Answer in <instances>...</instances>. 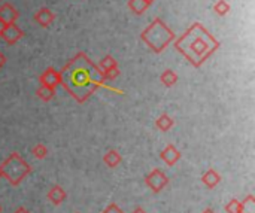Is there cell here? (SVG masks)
Masks as SVG:
<instances>
[{"mask_svg": "<svg viewBox=\"0 0 255 213\" xmlns=\"http://www.w3.org/2000/svg\"><path fill=\"white\" fill-rule=\"evenodd\" d=\"M15 213H30V212H28L25 208H19V209H16V211H15Z\"/></svg>", "mask_w": 255, "mask_h": 213, "instance_id": "484cf974", "label": "cell"}, {"mask_svg": "<svg viewBox=\"0 0 255 213\" xmlns=\"http://www.w3.org/2000/svg\"><path fill=\"white\" fill-rule=\"evenodd\" d=\"M175 31L169 28V25L161 18H154L151 24L140 33L142 42L155 54L163 52L173 40H175Z\"/></svg>", "mask_w": 255, "mask_h": 213, "instance_id": "3957f363", "label": "cell"}, {"mask_svg": "<svg viewBox=\"0 0 255 213\" xmlns=\"http://www.w3.org/2000/svg\"><path fill=\"white\" fill-rule=\"evenodd\" d=\"M18 18H19V12L13 4H10V3H1L0 4V19L3 24L16 22Z\"/></svg>", "mask_w": 255, "mask_h": 213, "instance_id": "30bf717a", "label": "cell"}, {"mask_svg": "<svg viewBox=\"0 0 255 213\" xmlns=\"http://www.w3.org/2000/svg\"><path fill=\"white\" fill-rule=\"evenodd\" d=\"M178 81H179V76L176 75V72H173V70H170V69H166V70L160 75V82H161L164 87H167V88L176 85Z\"/></svg>", "mask_w": 255, "mask_h": 213, "instance_id": "9a60e30c", "label": "cell"}, {"mask_svg": "<svg viewBox=\"0 0 255 213\" xmlns=\"http://www.w3.org/2000/svg\"><path fill=\"white\" fill-rule=\"evenodd\" d=\"M203 213H215V212H214L212 209H206V211H205V212H203Z\"/></svg>", "mask_w": 255, "mask_h": 213, "instance_id": "83f0119b", "label": "cell"}, {"mask_svg": "<svg viewBox=\"0 0 255 213\" xmlns=\"http://www.w3.org/2000/svg\"><path fill=\"white\" fill-rule=\"evenodd\" d=\"M1 27H3V22H1V19H0V31H1Z\"/></svg>", "mask_w": 255, "mask_h": 213, "instance_id": "f546056e", "label": "cell"}, {"mask_svg": "<svg viewBox=\"0 0 255 213\" xmlns=\"http://www.w3.org/2000/svg\"><path fill=\"white\" fill-rule=\"evenodd\" d=\"M39 84L55 90L60 85V72H57L54 67H46L39 76Z\"/></svg>", "mask_w": 255, "mask_h": 213, "instance_id": "52a82bcc", "label": "cell"}, {"mask_svg": "<svg viewBox=\"0 0 255 213\" xmlns=\"http://www.w3.org/2000/svg\"><path fill=\"white\" fill-rule=\"evenodd\" d=\"M36 96L42 100V102H51L55 96V90L54 88H49V87H43L40 85L36 91Z\"/></svg>", "mask_w": 255, "mask_h": 213, "instance_id": "ac0fdd59", "label": "cell"}, {"mask_svg": "<svg viewBox=\"0 0 255 213\" xmlns=\"http://www.w3.org/2000/svg\"><path fill=\"white\" fill-rule=\"evenodd\" d=\"M175 125V121L173 118L169 115V113H161L157 119H155V127L163 131V133H167L172 127Z\"/></svg>", "mask_w": 255, "mask_h": 213, "instance_id": "5bb4252c", "label": "cell"}, {"mask_svg": "<svg viewBox=\"0 0 255 213\" xmlns=\"http://www.w3.org/2000/svg\"><path fill=\"white\" fill-rule=\"evenodd\" d=\"M103 163H105L108 167L115 169V167H118V166L123 163V157H121V154H120L118 151L111 149V151H108V152L103 155Z\"/></svg>", "mask_w": 255, "mask_h": 213, "instance_id": "4fadbf2b", "label": "cell"}, {"mask_svg": "<svg viewBox=\"0 0 255 213\" xmlns=\"http://www.w3.org/2000/svg\"><path fill=\"white\" fill-rule=\"evenodd\" d=\"M226 212L227 213H244V206H242V203L239 202V200H236V199H233V200H230L227 205H226Z\"/></svg>", "mask_w": 255, "mask_h": 213, "instance_id": "44dd1931", "label": "cell"}, {"mask_svg": "<svg viewBox=\"0 0 255 213\" xmlns=\"http://www.w3.org/2000/svg\"><path fill=\"white\" fill-rule=\"evenodd\" d=\"M33 19L37 25L46 28L49 27L54 21H55V13L49 9V7H40L34 12L33 15Z\"/></svg>", "mask_w": 255, "mask_h": 213, "instance_id": "ba28073f", "label": "cell"}, {"mask_svg": "<svg viewBox=\"0 0 255 213\" xmlns=\"http://www.w3.org/2000/svg\"><path fill=\"white\" fill-rule=\"evenodd\" d=\"M232 6L227 0H218L215 4H214V12L220 16H226L229 12H230Z\"/></svg>", "mask_w": 255, "mask_h": 213, "instance_id": "d6986e66", "label": "cell"}, {"mask_svg": "<svg viewBox=\"0 0 255 213\" xmlns=\"http://www.w3.org/2000/svg\"><path fill=\"white\" fill-rule=\"evenodd\" d=\"M31 155L37 160H43L48 155V146L45 143H36L31 148Z\"/></svg>", "mask_w": 255, "mask_h": 213, "instance_id": "ffe728a7", "label": "cell"}, {"mask_svg": "<svg viewBox=\"0 0 255 213\" xmlns=\"http://www.w3.org/2000/svg\"><path fill=\"white\" fill-rule=\"evenodd\" d=\"M220 46L221 42L200 22H194L175 40L176 51L196 69L202 67L220 49Z\"/></svg>", "mask_w": 255, "mask_h": 213, "instance_id": "7a4b0ae2", "label": "cell"}, {"mask_svg": "<svg viewBox=\"0 0 255 213\" xmlns=\"http://www.w3.org/2000/svg\"><path fill=\"white\" fill-rule=\"evenodd\" d=\"M160 157H161V160L167 164V166H175L179 160H181V152H179V149L175 146V145H172V143H169L161 152H160Z\"/></svg>", "mask_w": 255, "mask_h": 213, "instance_id": "9c48e42d", "label": "cell"}, {"mask_svg": "<svg viewBox=\"0 0 255 213\" xmlns=\"http://www.w3.org/2000/svg\"><path fill=\"white\" fill-rule=\"evenodd\" d=\"M24 37V31L19 28L16 22H6L1 27L0 31V39H3L7 45H15Z\"/></svg>", "mask_w": 255, "mask_h": 213, "instance_id": "8992f818", "label": "cell"}, {"mask_svg": "<svg viewBox=\"0 0 255 213\" xmlns=\"http://www.w3.org/2000/svg\"><path fill=\"white\" fill-rule=\"evenodd\" d=\"M133 213H146V212H145V211H143L142 208H136V211H134Z\"/></svg>", "mask_w": 255, "mask_h": 213, "instance_id": "4316f807", "label": "cell"}, {"mask_svg": "<svg viewBox=\"0 0 255 213\" xmlns=\"http://www.w3.org/2000/svg\"><path fill=\"white\" fill-rule=\"evenodd\" d=\"M118 76H120V67H115V69H111L108 72H103L105 81H115Z\"/></svg>", "mask_w": 255, "mask_h": 213, "instance_id": "603a6c76", "label": "cell"}, {"mask_svg": "<svg viewBox=\"0 0 255 213\" xmlns=\"http://www.w3.org/2000/svg\"><path fill=\"white\" fill-rule=\"evenodd\" d=\"M0 179H1V172H0Z\"/></svg>", "mask_w": 255, "mask_h": 213, "instance_id": "4dcf8cb0", "label": "cell"}, {"mask_svg": "<svg viewBox=\"0 0 255 213\" xmlns=\"http://www.w3.org/2000/svg\"><path fill=\"white\" fill-rule=\"evenodd\" d=\"M0 212H1V208H0Z\"/></svg>", "mask_w": 255, "mask_h": 213, "instance_id": "1f68e13d", "label": "cell"}, {"mask_svg": "<svg viewBox=\"0 0 255 213\" xmlns=\"http://www.w3.org/2000/svg\"><path fill=\"white\" fill-rule=\"evenodd\" d=\"M202 182L205 184L206 188L214 190V188L221 182V176H220V173H218L215 169H209V170L202 176Z\"/></svg>", "mask_w": 255, "mask_h": 213, "instance_id": "7c38bea8", "label": "cell"}, {"mask_svg": "<svg viewBox=\"0 0 255 213\" xmlns=\"http://www.w3.org/2000/svg\"><path fill=\"white\" fill-rule=\"evenodd\" d=\"M127 6H128V9L134 15H142L143 12L148 10V7L151 6V3H148L146 0H128Z\"/></svg>", "mask_w": 255, "mask_h": 213, "instance_id": "2e32d148", "label": "cell"}, {"mask_svg": "<svg viewBox=\"0 0 255 213\" xmlns=\"http://www.w3.org/2000/svg\"><path fill=\"white\" fill-rule=\"evenodd\" d=\"M4 64H6V55L0 51V70L4 67Z\"/></svg>", "mask_w": 255, "mask_h": 213, "instance_id": "d4e9b609", "label": "cell"}, {"mask_svg": "<svg viewBox=\"0 0 255 213\" xmlns=\"http://www.w3.org/2000/svg\"><path fill=\"white\" fill-rule=\"evenodd\" d=\"M102 70L85 52H78L60 72V85L78 102H87L99 88L105 87Z\"/></svg>", "mask_w": 255, "mask_h": 213, "instance_id": "6da1fadb", "label": "cell"}, {"mask_svg": "<svg viewBox=\"0 0 255 213\" xmlns=\"http://www.w3.org/2000/svg\"><path fill=\"white\" fill-rule=\"evenodd\" d=\"M76 213H79V212H76Z\"/></svg>", "mask_w": 255, "mask_h": 213, "instance_id": "d6a6232c", "label": "cell"}, {"mask_svg": "<svg viewBox=\"0 0 255 213\" xmlns=\"http://www.w3.org/2000/svg\"><path fill=\"white\" fill-rule=\"evenodd\" d=\"M48 200H49V203H52V205H55V206H60L66 199H67V194H66V191H64V188L63 187H60V185H54L49 191H48Z\"/></svg>", "mask_w": 255, "mask_h": 213, "instance_id": "8fae6325", "label": "cell"}, {"mask_svg": "<svg viewBox=\"0 0 255 213\" xmlns=\"http://www.w3.org/2000/svg\"><path fill=\"white\" fill-rule=\"evenodd\" d=\"M146 1H148V3H151V4H152V3H154V1H155V0H146Z\"/></svg>", "mask_w": 255, "mask_h": 213, "instance_id": "f1b7e54d", "label": "cell"}, {"mask_svg": "<svg viewBox=\"0 0 255 213\" xmlns=\"http://www.w3.org/2000/svg\"><path fill=\"white\" fill-rule=\"evenodd\" d=\"M145 184L146 187L152 191V193H160L163 191L167 184H169V178L164 175V172H161L160 169H154L149 175H146L145 178Z\"/></svg>", "mask_w": 255, "mask_h": 213, "instance_id": "5b68a950", "label": "cell"}, {"mask_svg": "<svg viewBox=\"0 0 255 213\" xmlns=\"http://www.w3.org/2000/svg\"><path fill=\"white\" fill-rule=\"evenodd\" d=\"M242 206H244V213H255L254 206H255V197L254 196H248L244 202H242Z\"/></svg>", "mask_w": 255, "mask_h": 213, "instance_id": "7402d4cb", "label": "cell"}, {"mask_svg": "<svg viewBox=\"0 0 255 213\" xmlns=\"http://www.w3.org/2000/svg\"><path fill=\"white\" fill-rule=\"evenodd\" d=\"M1 178H4L12 187H18L31 172L30 166L24 161V158L13 152L0 164Z\"/></svg>", "mask_w": 255, "mask_h": 213, "instance_id": "277c9868", "label": "cell"}, {"mask_svg": "<svg viewBox=\"0 0 255 213\" xmlns=\"http://www.w3.org/2000/svg\"><path fill=\"white\" fill-rule=\"evenodd\" d=\"M97 67H99V69L102 70V73H103V72H108V70H111V69L118 67V61H117L112 55H105V57L100 60V63H99Z\"/></svg>", "mask_w": 255, "mask_h": 213, "instance_id": "e0dca14e", "label": "cell"}, {"mask_svg": "<svg viewBox=\"0 0 255 213\" xmlns=\"http://www.w3.org/2000/svg\"><path fill=\"white\" fill-rule=\"evenodd\" d=\"M102 213H124L121 209H120V206L117 205V203H111L105 211Z\"/></svg>", "mask_w": 255, "mask_h": 213, "instance_id": "cb8c5ba5", "label": "cell"}]
</instances>
